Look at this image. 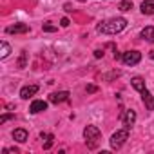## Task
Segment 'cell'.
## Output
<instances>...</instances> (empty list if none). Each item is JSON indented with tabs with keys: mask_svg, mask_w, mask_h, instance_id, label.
Masks as SVG:
<instances>
[{
	"mask_svg": "<svg viewBox=\"0 0 154 154\" xmlns=\"http://www.w3.org/2000/svg\"><path fill=\"white\" fill-rule=\"evenodd\" d=\"M127 26V20L118 17V18H111V20H105V22H100L98 24V33H105V35H116L120 31H123Z\"/></svg>",
	"mask_w": 154,
	"mask_h": 154,
	"instance_id": "obj_1",
	"label": "cell"
},
{
	"mask_svg": "<svg viewBox=\"0 0 154 154\" xmlns=\"http://www.w3.org/2000/svg\"><path fill=\"white\" fill-rule=\"evenodd\" d=\"M100 136H102V132H100V129H98L96 125H87V127L84 129V138L87 140L89 149H94V147H96Z\"/></svg>",
	"mask_w": 154,
	"mask_h": 154,
	"instance_id": "obj_2",
	"label": "cell"
},
{
	"mask_svg": "<svg viewBox=\"0 0 154 154\" xmlns=\"http://www.w3.org/2000/svg\"><path fill=\"white\" fill-rule=\"evenodd\" d=\"M129 140V129H122V131H116L112 136H111V149H120L125 141Z\"/></svg>",
	"mask_w": 154,
	"mask_h": 154,
	"instance_id": "obj_3",
	"label": "cell"
},
{
	"mask_svg": "<svg viewBox=\"0 0 154 154\" xmlns=\"http://www.w3.org/2000/svg\"><path fill=\"white\" fill-rule=\"evenodd\" d=\"M122 60H123L125 65H136L141 60V53L140 51H127V53H123Z\"/></svg>",
	"mask_w": 154,
	"mask_h": 154,
	"instance_id": "obj_4",
	"label": "cell"
},
{
	"mask_svg": "<svg viewBox=\"0 0 154 154\" xmlns=\"http://www.w3.org/2000/svg\"><path fill=\"white\" fill-rule=\"evenodd\" d=\"M122 122H123V125H125L127 129H131V127L134 125V122H136V111H132V109L123 111V114H122Z\"/></svg>",
	"mask_w": 154,
	"mask_h": 154,
	"instance_id": "obj_5",
	"label": "cell"
},
{
	"mask_svg": "<svg viewBox=\"0 0 154 154\" xmlns=\"http://www.w3.org/2000/svg\"><path fill=\"white\" fill-rule=\"evenodd\" d=\"M6 31H8V35H22V33H29V26L27 24H15V26H9Z\"/></svg>",
	"mask_w": 154,
	"mask_h": 154,
	"instance_id": "obj_6",
	"label": "cell"
},
{
	"mask_svg": "<svg viewBox=\"0 0 154 154\" xmlns=\"http://www.w3.org/2000/svg\"><path fill=\"white\" fill-rule=\"evenodd\" d=\"M38 93V85H26V87H22L20 89V98H24V100H29L31 96H35Z\"/></svg>",
	"mask_w": 154,
	"mask_h": 154,
	"instance_id": "obj_7",
	"label": "cell"
},
{
	"mask_svg": "<svg viewBox=\"0 0 154 154\" xmlns=\"http://www.w3.org/2000/svg\"><path fill=\"white\" fill-rule=\"evenodd\" d=\"M67 100H69V93L67 91H60V93L49 94V102L51 103H62V102H67Z\"/></svg>",
	"mask_w": 154,
	"mask_h": 154,
	"instance_id": "obj_8",
	"label": "cell"
},
{
	"mask_svg": "<svg viewBox=\"0 0 154 154\" xmlns=\"http://www.w3.org/2000/svg\"><path fill=\"white\" fill-rule=\"evenodd\" d=\"M47 109V102H44V100H35L33 103H31V107H29V112L31 114H38V112H42V111H45Z\"/></svg>",
	"mask_w": 154,
	"mask_h": 154,
	"instance_id": "obj_9",
	"label": "cell"
},
{
	"mask_svg": "<svg viewBox=\"0 0 154 154\" xmlns=\"http://www.w3.org/2000/svg\"><path fill=\"white\" fill-rule=\"evenodd\" d=\"M141 100H143V103H145L147 111H154V96H152L147 89H143V91H141Z\"/></svg>",
	"mask_w": 154,
	"mask_h": 154,
	"instance_id": "obj_10",
	"label": "cell"
},
{
	"mask_svg": "<svg viewBox=\"0 0 154 154\" xmlns=\"http://www.w3.org/2000/svg\"><path fill=\"white\" fill-rule=\"evenodd\" d=\"M13 140L18 141V143L27 141V131H26V129H15V131H13Z\"/></svg>",
	"mask_w": 154,
	"mask_h": 154,
	"instance_id": "obj_11",
	"label": "cell"
},
{
	"mask_svg": "<svg viewBox=\"0 0 154 154\" xmlns=\"http://www.w3.org/2000/svg\"><path fill=\"white\" fill-rule=\"evenodd\" d=\"M141 13L143 15H154V0H143L141 2Z\"/></svg>",
	"mask_w": 154,
	"mask_h": 154,
	"instance_id": "obj_12",
	"label": "cell"
},
{
	"mask_svg": "<svg viewBox=\"0 0 154 154\" xmlns=\"http://www.w3.org/2000/svg\"><path fill=\"white\" fill-rule=\"evenodd\" d=\"M141 38L147 40V42H150V44H154V27H152V26H147V27L141 31Z\"/></svg>",
	"mask_w": 154,
	"mask_h": 154,
	"instance_id": "obj_13",
	"label": "cell"
},
{
	"mask_svg": "<svg viewBox=\"0 0 154 154\" xmlns=\"http://www.w3.org/2000/svg\"><path fill=\"white\" fill-rule=\"evenodd\" d=\"M131 84H132V87H134L136 91H140V93H141L143 89H147V87H145V80L140 78V76H134V78L131 80Z\"/></svg>",
	"mask_w": 154,
	"mask_h": 154,
	"instance_id": "obj_14",
	"label": "cell"
},
{
	"mask_svg": "<svg viewBox=\"0 0 154 154\" xmlns=\"http://www.w3.org/2000/svg\"><path fill=\"white\" fill-rule=\"evenodd\" d=\"M118 9L120 11H131L132 9V2H131V0H122V2H120V6H118Z\"/></svg>",
	"mask_w": 154,
	"mask_h": 154,
	"instance_id": "obj_15",
	"label": "cell"
},
{
	"mask_svg": "<svg viewBox=\"0 0 154 154\" xmlns=\"http://www.w3.org/2000/svg\"><path fill=\"white\" fill-rule=\"evenodd\" d=\"M0 45H2V53H0V58H8V56H9V53H11V47H9V44L4 40L2 44H0Z\"/></svg>",
	"mask_w": 154,
	"mask_h": 154,
	"instance_id": "obj_16",
	"label": "cell"
},
{
	"mask_svg": "<svg viewBox=\"0 0 154 154\" xmlns=\"http://www.w3.org/2000/svg\"><path fill=\"white\" fill-rule=\"evenodd\" d=\"M42 29H44L45 33H54V31H58V27H56V26H53L51 22H45V24L42 26Z\"/></svg>",
	"mask_w": 154,
	"mask_h": 154,
	"instance_id": "obj_17",
	"label": "cell"
},
{
	"mask_svg": "<svg viewBox=\"0 0 154 154\" xmlns=\"http://www.w3.org/2000/svg\"><path fill=\"white\" fill-rule=\"evenodd\" d=\"M53 140H54V136H53V134H47V141H45V145H44L45 150H49V149L53 147Z\"/></svg>",
	"mask_w": 154,
	"mask_h": 154,
	"instance_id": "obj_18",
	"label": "cell"
},
{
	"mask_svg": "<svg viewBox=\"0 0 154 154\" xmlns=\"http://www.w3.org/2000/svg\"><path fill=\"white\" fill-rule=\"evenodd\" d=\"M26 56H27V53L22 51V56H20V60H18V67H26Z\"/></svg>",
	"mask_w": 154,
	"mask_h": 154,
	"instance_id": "obj_19",
	"label": "cell"
},
{
	"mask_svg": "<svg viewBox=\"0 0 154 154\" xmlns=\"http://www.w3.org/2000/svg\"><path fill=\"white\" fill-rule=\"evenodd\" d=\"M15 118V114H4L2 118H0V123H6L8 120H13Z\"/></svg>",
	"mask_w": 154,
	"mask_h": 154,
	"instance_id": "obj_20",
	"label": "cell"
},
{
	"mask_svg": "<svg viewBox=\"0 0 154 154\" xmlns=\"http://www.w3.org/2000/svg\"><path fill=\"white\" fill-rule=\"evenodd\" d=\"M69 24H71V22H69V18H65V17H63L62 20H60V26H62V27H67Z\"/></svg>",
	"mask_w": 154,
	"mask_h": 154,
	"instance_id": "obj_21",
	"label": "cell"
},
{
	"mask_svg": "<svg viewBox=\"0 0 154 154\" xmlns=\"http://www.w3.org/2000/svg\"><path fill=\"white\" fill-rule=\"evenodd\" d=\"M96 91H98L96 85H87V93H96Z\"/></svg>",
	"mask_w": 154,
	"mask_h": 154,
	"instance_id": "obj_22",
	"label": "cell"
},
{
	"mask_svg": "<svg viewBox=\"0 0 154 154\" xmlns=\"http://www.w3.org/2000/svg\"><path fill=\"white\" fill-rule=\"evenodd\" d=\"M94 56H96V58H102V56H103V51H102V49L94 51Z\"/></svg>",
	"mask_w": 154,
	"mask_h": 154,
	"instance_id": "obj_23",
	"label": "cell"
},
{
	"mask_svg": "<svg viewBox=\"0 0 154 154\" xmlns=\"http://www.w3.org/2000/svg\"><path fill=\"white\" fill-rule=\"evenodd\" d=\"M122 56H123V54H120V53H118V51H114V60H120V58H122Z\"/></svg>",
	"mask_w": 154,
	"mask_h": 154,
	"instance_id": "obj_24",
	"label": "cell"
}]
</instances>
